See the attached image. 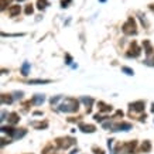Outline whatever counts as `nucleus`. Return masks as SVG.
<instances>
[{
    "mask_svg": "<svg viewBox=\"0 0 154 154\" xmlns=\"http://www.w3.org/2000/svg\"><path fill=\"white\" fill-rule=\"evenodd\" d=\"M141 150H143V153H150L151 151V143L149 140H146L143 144H141Z\"/></svg>",
    "mask_w": 154,
    "mask_h": 154,
    "instance_id": "19",
    "label": "nucleus"
},
{
    "mask_svg": "<svg viewBox=\"0 0 154 154\" xmlns=\"http://www.w3.org/2000/svg\"><path fill=\"white\" fill-rule=\"evenodd\" d=\"M6 6H7V0H2V10H5Z\"/></svg>",
    "mask_w": 154,
    "mask_h": 154,
    "instance_id": "32",
    "label": "nucleus"
},
{
    "mask_svg": "<svg viewBox=\"0 0 154 154\" xmlns=\"http://www.w3.org/2000/svg\"><path fill=\"white\" fill-rule=\"evenodd\" d=\"M26 134H27V130H26V129H16L14 133H13V136H11V139H14V140H17V139H23Z\"/></svg>",
    "mask_w": 154,
    "mask_h": 154,
    "instance_id": "10",
    "label": "nucleus"
},
{
    "mask_svg": "<svg viewBox=\"0 0 154 154\" xmlns=\"http://www.w3.org/2000/svg\"><path fill=\"white\" fill-rule=\"evenodd\" d=\"M143 47H144V51H146V54L147 55H151L153 54V47H151V44H150V41H147V40H144L143 41Z\"/></svg>",
    "mask_w": 154,
    "mask_h": 154,
    "instance_id": "14",
    "label": "nucleus"
},
{
    "mask_svg": "<svg viewBox=\"0 0 154 154\" xmlns=\"http://www.w3.org/2000/svg\"><path fill=\"white\" fill-rule=\"evenodd\" d=\"M60 99H61V96H54V98H51L50 103H51V105H55V103L60 102Z\"/></svg>",
    "mask_w": 154,
    "mask_h": 154,
    "instance_id": "30",
    "label": "nucleus"
},
{
    "mask_svg": "<svg viewBox=\"0 0 154 154\" xmlns=\"http://www.w3.org/2000/svg\"><path fill=\"white\" fill-rule=\"evenodd\" d=\"M140 54H141V50L137 45V42H131L130 48H129V52H127V57L129 58H137Z\"/></svg>",
    "mask_w": 154,
    "mask_h": 154,
    "instance_id": "5",
    "label": "nucleus"
},
{
    "mask_svg": "<svg viewBox=\"0 0 154 154\" xmlns=\"http://www.w3.org/2000/svg\"><path fill=\"white\" fill-rule=\"evenodd\" d=\"M71 62H72V57H71V55H66V64L69 65Z\"/></svg>",
    "mask_w": 154,
    "mask_h": 154,
    "instance_id": "33",
    "label": "nucleus"
},
{
    "mask_svg": "<svg viewBox=\"0 0 154 154\" xmlns=\"http://www.w3.org/2000/svg\"><path fill=\"white\" fill-rule=\"evenodd\" d=\"M150 9H151V10H154V5H151V6H150Z\"/></svg>",
    "mask_w": 154,
    "mask_h": 154,
    "instance_id": "37",
    "label": "nucleus"
},
{
    "mask_svg": "<svg viewBox=\"0 0 154 154\" xmlns=\"http://www.w3.org/2000/svg\"><path fill=\"white\" fill-rule=\"evenodd\" d=\"M79 130L82 131V133H95V131H96V127H95L94 125H85V123H81Z\"/></svg>",
    "mask_w": 154,
    "mask_h": 154,
    "instance_id": "7",
    "label": "nucleus"
},
{
    "mask_svg": "<svg viewBox=\"0 0 154 154\" xmlns=\"http://www.w3.org/2000/svg\"><path fill=\"white\" fill-rule=\"evenodd\" d=\"M94 119H95L96 122H105L106 119H109V117H107V116H102V115H95Z\"/></svg>",
    "mask_w": 154,
    "mask_h": 154,
    "instance_id": "25",
    "label": "nucleus"
},
{
    "mask_svg": "<svg viewBox=\"0 0 154 154\" xmlns=\"http://www.w3.org/2000/svg\"><path fill=\"white\" fill-rule=\"evenodd\" d=\"M9 123L10 125H16V123H19V120H20V116H19V113H16V112H13V113H9Z\"/></svg>",
    "mask_w": 154,
    "mask_h": 154,
    "instance_id": "13",
    "label": "nucleus"
},
{
    "mask_svg": "<svg viewBox=\"0 0 154 154\" xmlns=\"http://www.w3.org/2000/svg\"><path fill=\"white\" fill-rule=\"evenodd\" d=\"M129 107H130V112H143L146 107V103L144 100H137V102L130 103Z\"/></svg>",
    "mask_w": 154,
    "mask_h": 154,
    "instance_id": "6",
    "label": "nucleus"
},
{
    "mask_svg": "<svg viewBox=\"0 0 154 154\" xmlns=\"http://www.w3.org/2000/svg\"><path fill=\"white\" fill-rule=\"evenodd\" d=\"M14 130H16V129H13V127H10V126H3L2 127V133H9L10 136H13Z\"/></svg>",
    "mask_w": 154,
    "mask_h": 154,
    "instance_id": "23",
    "label": "nucleus"
},
{
    "mask_svg": "<svg viewBox=\"0 0 154 154\" xmlns=\"http://www.w3.org/2000/svg\"><path fill=\"white\" fill-rule=\"evenodd\" d=\"M28 72H30V64L26 61V62H23V65H21V75L27 76Z\"/></svg>",
    "mask_w": 154,
    "mask_h": 154,
    "instance_id": "18",
    "label": "nucleus"
},
{
    "mask_svg": "<svg viewBox=\"0 0 154 154\" xmlns=\"http://www.w3.org/2000/svg\"><path fill=\"white\" fill-rule=\"evenodd\" d=\"M71 3H72V0H62V2H61V7H62V9H65V7H69Z\"/></svg>",
    "mask_w": 154,
    "mask_h": 154,
    "instance_id": "26",
    "label": "nucleus"
},
{
    "mask_svg": "<svg viewBox=\"0 0 154 154\" xmlns=\"http://www.w3.org/2000/svg\"><path fill=\"white\" fill-rule=\"evenodd\" d=\"M58 107H60L61 112L64 113H75L78 112V109H79V102L75 98H66Z\"/></svg>",
    "mask_w": 154,
    "mask_h": 154,
    "instance_id": "1",
    "label": "nucleus"
},
{
    "mask_svg": "<svg viewBox=\"0 0 154 154\" xmlns=\"http://www.w3.org/2000/svg\"><path fill=\"white\" fill-rule=\"evenodd\" d=\"M2 103H3V105H11V103H13L11 95H2Z\"/></svg>",
    "mask_w": 154,
    "mask_h": 154,
    "instance_id": "17",
    "label": "nucleus"
},
{
    "mask_svg": "<svg viewBox=\"0 0 154 154\" xmlns=\"http://www.w3.org/2000/svg\"><path fill=\"white\" fill-rule=\"evenodd\" d=\"M45 102V96L44 95H34L33 96V99H31V103L33 105H35V106H41L42 103Z\"/></svg>",
    "mask_w": 154,
    "mask_h": 154,
    "instance_id": "8",
    "label": "nucleus"
},
{
    "mask_svg": "<svg viewBox=\"0 0 154 154\" xmlns=\"http://www.w3.org/2000/svg\"><path fill=\"white\" fill-rule=\"evenodd\" d=\"M144 64L149 66H154V55H153V58H147V60L144 61Z\"/></svg>",
    "mask_w": 154,
    "mask_h": 154,
    "instance_id": "27",
    "label": "nucleus"
},
{
    "mask_svg": "<svg viewBox=\"0 0 154 154\" xmlns=\"http://www.w3.org/2000/svg\"><path fill=\"white\" fill-rule=\"evenodd\" d=\"M122 30H123V33L126 34V35H136V34H137V26H136L134 19L130 17L126 23L123 24Z\"/></svg>",
    "mask_w": 154,
    "mask_h": 154,
    "instance_id": "2",
    "label": "nucleus"
},
{
    "mask_svg": "<svg viewBox=\"0 0 154 154\" xmlns=\"http://www.w3.org/2000/svg\"><path fill=\"white\" fill-rule=\"evenodd\" d=\"M42 154H55V149H54V146H47L45 149L42 150Z\"/></svg>",
    "mask_w": 154,
    "mask_h": 154,
    "instance_id": "21",
    "label": "nucleus"
},
{
    "mask_svg": "<svg viewBox=\"0 0 154 154\" xmlns=\"http://www.w3.org/2000/svg\"><path fill=\"white\" fill-rule=\"evenodd\" d=\"M30 85H44V84H51V79H31L28 81Z\"/></svg>",
    "mask_w": 154,
    "mask_h": 154,
    "instance_id": "16",
    "label": "nucleus"
},
{
    "mask_svg": "<svg viewBox=\"0 0 154 154\" xmlns=\"http://www.w3.org/2000/svg\"><path fill=\"white\" fill-rule=\"evenodd\" d=\"M131 130V125L126 122H120V123H115L112 126V131H129Z\"/></svg>",
    "mask_w": 154,
    "mask_h": 154,
    "instance_id": "4",
    "label": "nucleus"
},
{
    "mask_svg": "<svg viewBox=\"0 0 154 154\" xmlns=\"http://www.w3.org/2000/svg\"><path fill=\"white\" fill-rule=\"evenodd\" d=\"M151 112L154 113V103H153V105H151Z\"/></svg>",
    "mask_w": 154,
    "mask_h": 154,
    "instance_id": "36",
    "label": "nucleus"
},
{
    "mask_svg": "<svg viewBox=\"0 0 154 154\" xmlns=\"http://www.w3.org/2000/svg\"><path fill=\"white\" fill-rule=\"evenodd\" d=\"M136 146H137V143H136V141H129V143H126V144L123 146V149H125V151H126V153L131 154L133 151H134Z\"/></svg>",
    "mask_w": 154,
    "mask_h": 154,
    "instance_id": "11",
    "label": "nucleus"
},
{
    "mask_svg": "<svg viewBox=\"0 0 154 154\" xmlns=\"http://www.w3.org/2000/svg\"><path fill=\"white\" fill-rule=\"evenodd\" d=\"M99 2H102V3H105V2H106V0H99Z\"/></svg>",
    "mask_w": 154,
    "mask_h": 154,
    "instance_id": "38",
    "label": "nucleus"
},
{
    "mask_svg": "<svg viewBox=\"0 0 154 154\" xmlns=\"http://www.w3.org/2000/svg\"><path fill=\"white\" fill-rule=\"evenodd\" d=\"M74 144H75L74 137H58V139H57V146H58V149L66 150Z\"/></svg>",
    "mask_w": 154,
    "mask_h": 154,
    "instance_id": "3",
    "label": "nucleus"
},
{
    "mask_svg": "<svg viewBox=\"0 0 154 154\" xmlns=\"http://www.w3.org/2000/svg\"><path fill=\"white\" fill-rule=\"evenodd\" d=\"M20 11H21V9H20V6H11L9 9V14L11 16V17H16L17 14H20Z\"/></svg>",
    "mask_w": 154,
    "mask_h": 154,
    "instance_id": "15",
    "label": "nucleus"
},
{
    "mask_svg": "<svg viewBox=\"0 0 154 154\" xmlns=\"http://www.w3.org/2000/svg\"><path fill=\"white\" fill-rule=\"evenodd\" d=\"M139 16H140V20H141V23H143V26H146V28H147V27H149V23H147V20H146L144 19V17H146V16H143V14H139Z\"/></svg>",
    "mask_w": 154,
    "mask_h": 154,
    "instance_id": "29",
    "label": "nucleus"
},
{
    "mask_svg": "<svg viewBox=\"0 0 154 154\" xmlns=\"http://www.w3.org/2000/svg\"><path fill=\"white\" fill-rule=\"evenodd\" d=\"M47 6H50L48 5V2L47 0H38L37 2V7H38V10H44Z\"/></svg>",
    "mask_w": 154,
    "mask_h": 154,
    "instance_id": "20",
    "label": "nucleus"
},
{
    "mask_svg": "<svg viewBox=\"0 0 154 154\" xmlns=\"http://www.w3.org/2000/svg\"><path fill=\"white\" fill-rule=\"evenodd\" d=\"M13 95H14V98H16V99H21V98H23V92H13Z\"/></svg>",
    "mask_w": 154,
    "mask_h": 154,
    "instance_id": "31",
    "label": "nucleus"
},
{
    "mask_svg": "<svg viewBox=\"0 0 154 154\" xmlns=\"http://www.w3.org/2000/svg\"><path fill=\"white\" fill-rule=\"evenodd\" d=\"M31 125H33L34 127H35V129H47L48 127V123L47 122H44V123H35V122H34V123H31Z\"/></svg>",
    "mask_w": 154,
    "mask_h": 154,
    "instance_id": "22",
    "label": "nucleus"
},
{
    "mask_svg": "<svg viewBox=\"0 0 154 154\" xmlns=\"http://www.w3.org/2000/svg\"><path fill=\"white\" fill-rule=\"evenodd\" d=\"M33 11H34V9H33V5H27V7H26V14H33Z\"/></svg>",
    "mask_w": 154,
    "mask_h": 154,
    "instance_id": "28",
    "label": "nucleus"
},
{
    "mask_svg": "<svg viewBox=\"0 0 154 154\" xmlns=\"http://www.w3.org/2000/svg\"><path fill=\"white\" fill-rule=\"evenodd\" d=\"M122 72H125L126 75H134V71L131 69V68H129V66H122Z\"/></svg>",
    "mask_w": 154,
    "mask_h": 154,
    "instance_id": "24",
    "label": "nucleus"
},
{
    "mask_svg": "<svg viewBox=\"0 0 154 154\" xmlns=\"http://www.w3.org/2000/svg\"><path fill=\"white\" fill-rule=\"evenodd\" d=\"M98 109H99V112H105V113L112 112L113 110L112 105H107V103H105V102H98Z\"/></svg>",
    "mask_w": 154,
    "mask_h": 154,
    "instance_id": "9",
    "label": "nucleus"
},
{
    "mask_svg": "<svg viewBox=\"0 0 154 154\" xmlns=\"http://www.w3.org/2000/svg\"><path fill=\"white\" fill-rule=\"evenodd\" d=\"M95 151H96V154H105V151L100 149H95Z\"/></svg>",
    "mask_w": 154,
    "mask_h": 154,
    "instance_id": "34",
    "label": "nucleus"
},
{
    "mask_svg": "<svg viewBox=\"0 0 154 154\" xmlns=\"http://www.w3.org/2000/svg\"><path fill=\"white\" fill-rule=\"evenodd\" d=\"M81 100L85 103V106H86V109H88V113H91V110H92V105H94L95 100L92 98H86V96H84Z\"/></svg>",
    "mask_w": 154,
    "mask_h": 154,
    "instance_id": "12",
    "label": "nucleus"
},
{
    "mask_svg": "<svg viewBox=\"0 0 154 154\" xmlns=\"http://www.w3.org/2000/svg\"><path fill=\"white\" fill-rule=\"evenodd\" d=\"M6 119V112H2V119L0 120H5Z\"/></svg>",
    "mask_w": 154,
    "mask_h": 154,
    "instance_id": "35",
    "label": "nucleus"
}]
</instances>
